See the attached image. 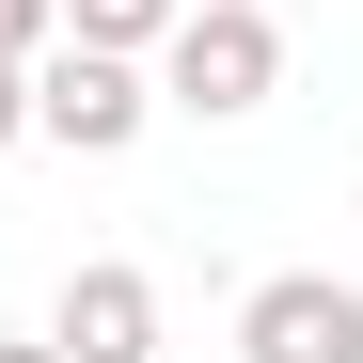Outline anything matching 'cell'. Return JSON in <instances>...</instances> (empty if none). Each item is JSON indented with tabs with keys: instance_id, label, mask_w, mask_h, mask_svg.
Instances as JSON below:
<instances>
[{
	"instance_id": "obj_5",
	"label": "cell",
	"mask_w": 363,
	"mask_h": 363,
	"mask_svg": "<svg viewBox=\"0 0 363 363\" xmlns=\"http://www.w3.org/2000/svg\"><path fill=\"white\" fill-rule=\"evenodd\" d=\"M64 32H79V48H127V64H143V48L174 32V0H64Z\"/></svg>"
},
{
	"instance_id": "obj_3",
	"label": "cell",
	"mask_w": 363,
	"mask_h": 363,
	"mask_svg": "<svg viewBox=\"0 0 363 363\" xmlns=\"http://www.w3.org/2000/svg\"><path fill=\"white\" fill-rule=\"evenodd\" d=\"M237 363H363V284L347 269H269L237 300Z\"/></svg>"
},
{
	"instance_id": "obj_2",
	"label": "cell",
	"mask_w": 363,
	"mask_h": 363,
	"mask_svg": "<svg viewBox=\"0 0 363 363\" xmlns=\"http://www.w3.org/2000/svg\"><path fill=\"white\" fill-rule=\"evenodd\" d=\"M143 127H158V79L127 64V48H79V32L32 48V143H64V158H127Z\"/></svg>"
},
{
	"instance_id": "obj_6",
	"label": "cell",
	"mask_w": 363,
	"mask_h": 363,
	"mask_svg": "<svg viewBox=\"0 0 363 363\" xmlns=\"http://www.w3.org/2000/svg\"><path fill=\"white\" fill-rule=\"evenodd\" d=\"M48 32H64V0H0V64H32Z\"/></svg>"
},
{
	"instance_id": "obj_4",
	"label": "cell",
	"mask_w": 363,
	"mask_h": 363,
	"mask_svg": "<svg viewBox=\"0 0 363 363\" xmlns=\"http://www.w3.org/2000/svg\"><path fill=\"white\" fill-rule=\"evenodd\" d=\"M48 347H64V363H158V284H143L127 253L64 269V300H48Z\"/></svg>"
},
{
	"instance_id": "obj_8",
	"label": "cell",
	"mask_w": 363,
	"mask_h": 363,
	"mask_svg": "<svg viewBox=\"0 0 363 363\" xmlns=\"http://www.w3.org/2000/svg\"><path fill=\"white\" fill-rule=\"evenodd\" d=\"M0 363H64V347H48V332H0Z\"/></svg>"
},
{
	"instance_id": "obj_1",
	"label": "cell",
	"mask_w": 363,
	"mask_h": 363,
	"mask_svg": "<svg viewBox=\"0 0 363 363\" xmlns=\"http://www.w3.org/2000/svg\"><path fill=\"white\" fill-rule=\"evenodd\" d=\"M143 79H158V111H190V127H253L284 95V32H269V0H174V32L143 48Z\"/></svg>"
},
{
	"instance_id": "obj_7",
	"label": "cell",
	"mask_w": 363,
	"mask_h": 363,
	"mask_svg": "<svg viewBox=\"0 0 363 363\" xmlns=\"http://www.w3.org/2000/svg\"><path fill=\"white\" fill-rule=\"evenodd\" d=\"M32 143V64H0V158Z\"/></svg>"
}]
</instances>
